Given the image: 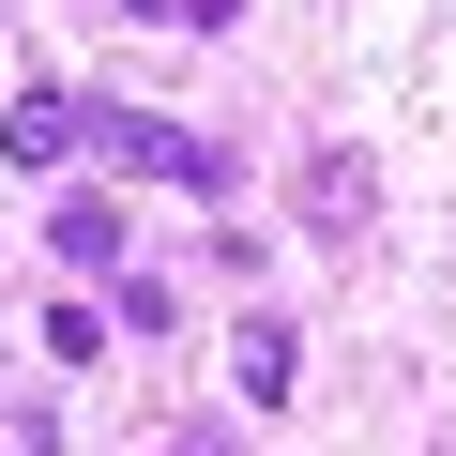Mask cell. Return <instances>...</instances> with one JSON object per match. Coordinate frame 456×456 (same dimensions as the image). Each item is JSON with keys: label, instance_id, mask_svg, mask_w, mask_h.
<instances>
[{"label": "cell", "instance_id": "obj_1", "mask_svg": "<svg viewBox=\"0 0 456 456\" xmlns=\"http://www.w3.org/2000/svg\"><path fill=\"white\" fill-rule=\"evenodd\" d=\"M92 167H152V183H183V198H213L228 183V152H198L183 122H152V107H92Z\"/></svg>", "mask_w": 456, "mask_h": 456}, {"label": "cell", "instance_id": "obj_2", "mask_svg": "<svg viewBox=\"0 0 456 456\" xmlns=\"http://www.w3.org/2000/svg\"><path fill=\"white\" fill-rule=\"evenodd\" d=\"M0 152H16V167H77V152H92V107L46 77V92H16V107H0Z\"/></svg>", "mask_w": 456, "mask_h": 456}, {"label": "cell", "instance_id": "obj_3", "mask_svg": "<svg viewBox=\"0 0 456 456\" xmlns=\"http://www.w3.org/2000/svg\"><path fill=\"white\" fill-rule=\"evenodd\" d=\"M228 380H244V411H274V395L305 380V335H289V320H244V335H228Z\"/></svg>", "mask_w": 456, "mask_h": 456}, {"label": "cell", "instance_id": "obj_4", "mask_svg": "<svg viewBox=\"0 0 456 456\" xmlns=\"http://www.w3.org/2000/svg\"><path fill=\"white\" fill-rule=\"evenodd\" d=\"M305 228H320V244L365 228V152H305Z\"/></svg>", "mask_w": 456, "mask_h": 456}, {"label": "cell", "instance_id": "obj_5", "mask_svg": "<svg viewBox=\"0 0 456 456\" xmlns=\"http://www.w3.org/2000/svg\"><path fill=\"white\" fill-rule=\"evenodd\" d=\"M46 244H61V259H92V274H107V259H122V213H107V198H61V213H46Z\"/></svg>", "mask_w": 456, "mask_h": 456}]
</instances>
